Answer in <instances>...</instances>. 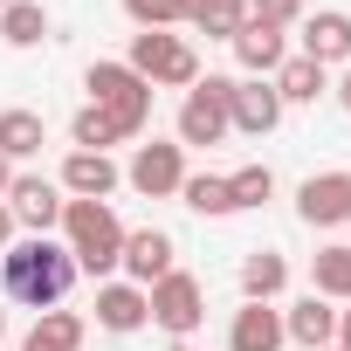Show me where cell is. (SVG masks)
<instances>
[{
    "mask_svg": "<svg viewBox=\"0 0 351 351\" xmlns=\"http://www.w3.org/2000/svg\"><path fill=\"white\" fill-rule=\"evenodd\" d=\"M76 255L62 248V241H49V234H28V241H14V248H0V289H8L14 303H28L35 317L42 310H62V296L76 289Z\"/></svg>",
    "mask_w": 351,
    "mask_h": 351,
    "instance_id": "1",
    "label": "cell"
},
{
    "mask_svg": "<svg viewBox=\"0 0 351 351\" xmlns=\"http://www.w3.org/2000/svg\"><path fill=\"white\" fill-rule=\"evenodd\" d=\"M62 234H69L62 248L76 255L83 276H110L124 255V228H117L110 200H62Z\"/></svg>",
    "mask_w": 351,
    "mask_h": 351,
    "instance_id": "2",
    "label": "cell"
},
{
    "mask_svg": "<svg viewBox=\"0 0 351 351\" xmlns=\"http://www.w3.org/2000/svg\"><path fill=\"white\" fill-rule=\"evenodd\" d=\"M90 104H97L124 138H138V131L152 124V83H145L131 62H90Z\"/></svg>",
    "mask_w": 351,
    "mask_h": 351,
    "instance_id": "3",
    "label": "cell"
},
{
    "mask_svg": "<svg viewBox=\"0 0 351 351\" xmlns=\"http://www.w3.org/2000/svg\"><path fill=\"white\" fill-rule=\"evenodd\" d=\"M124 62H131L152 90H193V83H200V56H193L180 35H165V28H138Z\"/></svg>",
    "mask_w": 351,
    "mask_h": 351,
    "instance_id": "4",
    "label": "cell"
},
{
    "mask_svg": "<svg viewBox=\"0 0 351 351\" xmlns=\"http://www.w3.org/2000/svg\"><path fill=\"white\" fill-rule=\"evenodd\" d=\"M145 303H152V324H158L165 337H193V330L207 324V289H200V276H186V269L158 276V282L145 289Z\"/></svg>",
    "mask_w": 351,
    "mask_h": 351,
    "instance_id": "5",
    "label": "cell"
},
{
    "mask_svg": "<svg viewBox=\"0 0 351 351\" xmlns=\"http://www.w3.org/2000/svg\"><path fill=\"white\" fill-rule=\"evenodd\" d=\"M228 97H234V76H200L180 104V145H221L234 124H228Z\"/></svg>",
    "mask_w": 351,
    "mask_h": 351,
    "instance_id": "6",
    "label": "cell"
},
{
    "mask_svg": "<svg viewBox=\"0 0 351 351\" xmlns=\"http://www.w3.org/2000/svg\"><path fill=\"white\" fill-rule=\"evenodd\" d=\"M124 180L145 193V200H165V193H180L186 186V145L180 138H152V145H138L131 152V165H124Z\"/></svg>",
    "mask_w": 351,
    "mask_h": 351,
    "instance_id": "7",
    "label": "cell"
},
{
    "mask_svg": "<svg viewBox=\"0 0 351 351\" xmlns=\"http://www.w3.org/2000/svg\"><path fill=\"white\" fill-rule=\"evenodd\" d=\"M62 186L56 180H35V172H14V186H8V214H14V228H28V234H49V228H62Z\"/></svg>",
    "mask_w": 351,
    "mask_h": 351,
    "instance_id": "8",
    "label": "cell"
},
{
    "mask_svg": "<svg viewBox=\"0 0 351 351\" xmlns=\"http://www.w3.org/2000/svg\"><path fill=\"white\" fill-rule=\"evenodd\" d=\"M228 124L248 131V138H269V131L282 124V97H276V83H269V76L234 83V97H228Z\"/></svg>",
    "mask_w": 351,
    "mask_h": 351,
    "instance_id": "9",
    "label": "cell"
},
{
    "mask_svg": "<svg viewBox=\"0 0 351 351\" xmlns=\"http://www.w3.org/2000/svg\"><path fill=\"white\" fill-rule=\"evenodd\" d=\"M296 214L310 228H337L351 214V172H310V180L296 186Z\"/></svg>",
    "mask_w": 351,
    "mask_h": 351,
    "instance_id": "10",
    "label": "cell"
},
{
    "mask_svg": "<svg viewBox=\"0 0 351 351\" xmlns=\"http://www.w3.org/2000/svg\"><path fill=\"white\" fill-rule=\"evenodd\" d=\"M172 255H180V248H172V234H165V228H131V234H124L117 269H131V282H138V289H152L158 276H172Z\"/></svg>",
    "mask_w": 351,
    "mask_h": 351,
    "instance_id": "11",
    "label": "cell"
},
{
    "mask_svg": "<svg viewBox=\"0 0 351 351\" xmlns=\"http://www.w3.org/2000/svg\"><path fill=\"white\" fill-rule=\"evenodd\" d=\"M117 180H124V172L110 165V152H69L56 186H62L69 200H110V193H117Z\"/></svg>",
    "mask_w": 351,
    "mask_h": 351,
    "instance_id": "12",
    "label": "cell"
},
{
    "mask_svg": "<svg viewBox=\"0 0 351 351\" xmlns=\"http://www.w3.org/2000/svg\"><path fill=\"white\" fill-rule=\"evenodd\" d=\"M97 324H104L110 337H131V330H145V324H152V303H145V289H138V282H97Z\"/></svg>",
    "mask_w": 351,
    "mask_h": 351,
    "instance_id": "13",
    "label": "cell"
},
{
    "mask_svg": "<svg viewBox=\"0 0 351 351\" xmlns=\"http://www.w3.org/2000/svg\"><path fill=\"white\" fill-rule=\"evenodd\" d=\"M234 62H241L248 76H276V69L289 62V35H282V28H262V21H241V28H234Z\"/></svg>",
    "mask_w": 351,
    "mask_h": 351,
    "instance_id": "14",
    "label": "cell"
},
{
    "mask_svg": "<svg viewBox=\"0 0 351 351\" xmlns=\"http://www.w3.org/2000/svg\"><path fill=\"white\" fill-rule=\"evenodd\" d=\"M303 56L310 62H351V14L344 8H324V14H303Z\"/></svg>",
    "mask_w": 351,
    "mask_h": 351,
    "instance_id": "15",
    "label": "cell"
},
{
    "mask_svg": "<svg viewBox=\"0 0 351 351\" xmlns=\"http://www.w3.org/2000/svg\"><path fill=\"white\" fill-rule=\"evenodd\" d=\"M282 310L276 303H241L228 324V351H282Z\"/></svg>",
    "mask_w": 351,
    "mask_h": 351,
    "instance_id": "16",
    "label": "cell"
},
{
    "mask_svg": "<svg viewBox=\"0 0 351 351\" xmlns=\"http://www.w3.org/2000/svg\"><path fill=\"white\" fill-rule=\"evenodd\" d=\"M282 337H289V344H303V351H324V344L337 337V310H330L324 296H303V303H289V310H282Z\"/></svg>",
    "mask_w": 351,
    "mask_h": 351,
    "instance_id": "17",
    "label": "cell"
},
{
    "mask_svg": "<svg viewBox=\"0 0 351 351\" xmlns=\"http://www.w3.org/2000/svg\"><path fill=\"white\" fill-rule=\"evenodd\" d=\"M282 289H289V262H282L276 248L241 255V296H248V303H276Z\"/></svg>",
    "mask_w": 351,
    "mask_h": 351,
    "instance_id": "18",
    "label": "cell"
},
{
    "mask_svg": "<svg viewBox=\"0 0 351 351\" xmlns=\"http://www.w3.org/2000/svg\"><path fill=\"white\" fill-rule=\"evenodd\" d=\"M310 296H324V303H351V241L317 248V262H310Z\"/></svg>",
    "mask_w": 351,
    "mask_h": 351,
    "instance_id": "19",
    "label": "cell"
},
{
    "mask_svg": "<svg viewBox=\"0 0 351 351\" xmlns=\"http://www.w3.org/2000/svg\"><path fill=\"white\" fill-rule=\"evenodd\" d=\"M269 83H276V97H282V104H317V97L330 90V69H324V62H310V56H289Z\"/></svg>",
    "mask_w": 351,
    "mask_h": 351,
    "instance_id": "20",
    "label": "cell"
},
{
    "mask_svg": "<svg viewBox=\"0 0 351 351\" xmlns=\"http://www.w3.org/2000/svg\"><path fill=\"white\" fill-rule=\"evenodd\" d=\"M83 330H90V324H83L76 310H42L35 330L21 337V351H83Z\"/></svg>",
    "mask_w": 351,
    "mask_h": 351,
    "instance_id": "21",
    "label": "cell"
},
{
    "mask_svg": "<svg viewBox=\"0 0 351 351\" xmlns=\"http://www.w3.org/2000/svg\"><path fill=\"white\" fill-rule=\"evenodd\" d=\"M49 145V124H42V110H0V158H35Z\"/></svg>",
    "mask_w": 351,
    "mask_h": 351,
    "instance_id": "22",
    "label": "cell"
},
{
    "mask_svg": "<svg viewBox=\"0 0 351 351\" xmlns=\"http://www.w3.org/2000/svg\"><path fill=\"white\" fill-rule=\"evenodd\" d=\"M0 42H8V49H42L49 42L42 0H8V8H0Z\"/></svg>",
    "mask_w": 351,
    "mask_h": 351,
    "instance_id": "23",
    "label": "cell"
},
{
    "mask_svg": "<svg viewBox=\"0 0 351 351\" xmlns=\"http://www.w3.org/2000/svg\"><path fill=\"white\" fill-rule=\"evenodd\" d=\"M186 21L207 42H234V28L248 21V0H186Z\"/></svg>",
    "mask_w": 351,
    "mask_h": 351,
    "instance_id": "24",
    "label": "cell"
},
{
    "mask_svg": "<svg viewBox=\"0 0 351 351\" xmlns=\"http://www.w3.org/2000/svg\"><path fill=\"white\" fill-rule=\"evenodd\" d=\"M180 200H186V207H193L200 221H221V214H234V193H228V172H186Z\"/></svg>",
    "mask_w": 351,
    "mask_h": 351,
    "instance_id": "25",
    "label": "cell"
},
{
    "mask_svg": "<svg viewBox=\"0 0 351 351\" xmlns=\"http://www.w3.org/2000/svg\"><path fill=\"white\" fill-rule=\"evenodd\" d=\"M69 145H76V152H110V145H124V131H117L97 104H83V110L69 117Z\"/></svg>",
    "mask_w": 351,
    "mask_h": 351,
    "instance_id": "26",
    "label": "cell"
},
{
    "mask_svg": "<svg viewBox=\"0 0 351 351\" xmlns=\"http://www.w3.org/2000/svg\"><path fill=\"white\" fill-rule=\"evenodd\" d=\"M228 193H234V214H241V207H269L276 172H269V165H241V172H228Z\"/></svg>",
    "mask_w": 351,
    "mask_h": 351,
    "instance_id": "27",
    "label": "cell"
},
{
    "mask_svg": "<svg viewBox=\"0 0 351 351\" xmlns=\"http://www.w3.org/2000/svg\"><path fill=\"white\" fill-rule=\"evenodd\" d=\"M124 14L138 28H172V21H186V0H124Z\"/></svg>",
    "mask_w": 351,
    "mask_h": 351,
    "instance_id": "28",
    "label": "cell"
},
{
    "mask_svg": "<svg viewBox=\"0 0 351 351\" xmlns=\"http://www.w3.org/2000/svg\"><path fill=\"white\" fill-rule=\"evenodd\" d=\"M248 21H262V28H289V21H303V0H248Z\"/></svg>",
    "mask_w": 351,
    "mask_h": 351,
    "instance_id": "29",
    "label": "cell"
},
{
    "mask_svg": "<svg viewBox=\"0 0 351 351\" xmlns=\"http://www.w3.org/2000/svg\"><path fill=\"white\" fill-rule=\"evenodd\" d=\"M337 351H351V310H337V337H330Z\"/></svg>",
    "mask_w": 351,
    "mask_h": 351,
    "instance_id": "30",
    "label": "cell"
},
{
    "mask_svg": "<svg viewBox=\"0 0 351 351\" xmlns=\"http://www.w3.org/2000/svg\"><path fill=\"white\" fill-rule=\"evenodd\" d=\"M0 248H14V214H8V200H0Z\"/></svg>",
    "mask_w": 351,
    "mask_h": 351,
    "instance_id": "31",
    "label": "cell"
},
{
    "mask_svg": "<svg viewBox=\"0 0 351 351\" xmlns=\"http://www.w3.org/2000/svg\"><path fill=\"white\" fill-rule=\"evenodd\" d=\"M337 104L351 110V62H344V83H337Z\"/></svg>",
    "mask_w": 351,
    "mask_h": 351,
    "instance_id": "32",
    "label": "cell"
},
{
    "mask_svg": "<svg viewBox=\"0 0 351 351\" xmlns=\"http://www.w3.org/2000/svg\"><path fill=\"white\" fill-rule=\"evenodd\" d=\"M8 186H14V165H8V158H0V200H8Z\"/></svg>",
    "mask_w": 351,
    "mask_h": 351,
    "instance_id": "33",
    "label": "cell"
},
{
    "mask_svg": "<svg viewBox=\"0 0 351 351\" xmlns=\"http://www.w3.org/2000/svg\"><path fill=\"white\" fill-rule=\"evenodd\" d=\"M0 337H8V310H0Z\"/></svg>",
    "mask_w": 351,
    "mask_h": 351,
    "instance_id": "34",
    "label": "cell"
},
{
    "mask_svg": "<svg viewBox=\"0 0 351 351\" xmlns=\"http://www.w3.org/2000/svg\"><path fill=\"white\" fill-rule=\"evenodd\" d=\"M324 351H337V344H324Z\"/></svg>",
    "mask_w": 351,
    "mask_h": 351,
    "instance_id": "35",
    "label": "cell"
},
{
    "mask_svg": "<svg viewBox=\"0 0 351 351\" xmlns=\"http://www.w3.org/2000/svg\"><path fill=\"white\" fill-rule=\"evenodd\" d=\"M0 8H8V0H0Z\"/></svg>",
    "mask_w": 351,
    "mask_h": 351,
    "instance_id": "36",
    "label": "cell"
},
{
    "mask_svg": "<svg viewBox=\"0 0 351 351\" xmlns=\"http://www.w3.org/2000/svg\"><path fill=\"white\" fill-rule=\"evenodd\" d=\"M344 221H351V214H344Z\"/></svg>",
    "mask_w": 351,
    "mask_h": 351,
    "instance_id": "37",
    "label": "cell"
}]
</instances>
